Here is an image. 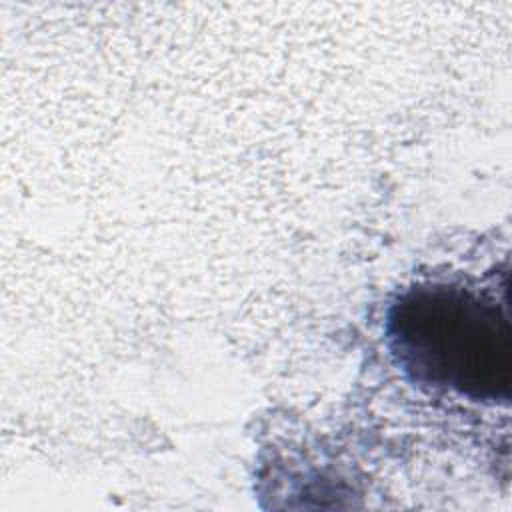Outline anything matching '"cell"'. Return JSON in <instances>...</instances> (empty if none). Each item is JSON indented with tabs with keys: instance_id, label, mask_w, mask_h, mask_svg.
Masks as SVG:
<instances>
[{
	"instance_id": "6da1fadb",
	"label": "cell",
	"mask_w": 512,
	"mask_h": 512,
	"mask_svg": "<svg viewBox=\"0 0 512 512\" xmlns=\"http://www.w3.org/2000/svg\"><path fill=\"white\" fill-rule=\"evenodd\" d=\"M386 340L416 384L472 402H508L512 330L506 294L460 282H420L386 314Z\"/></svg>"
}]
</instances>
